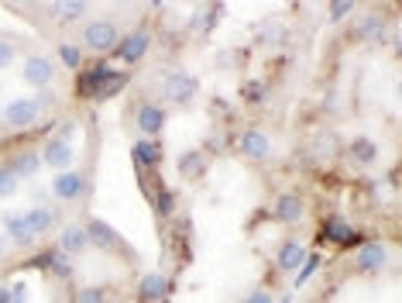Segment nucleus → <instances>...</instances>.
I'll return each mask as SVG.
<instances>
[{"label": "nucleus", "mask_w": 402, "mask_h": 303, "mask_svg": "<svg viewBox=\"0 0 402 303\" xmlns=\"http://www.w3.org/2000/svg\"><path fill=\"white\" fill-rule=\"evenodd\" d=\"M317 265H320V259H317V255H310V259H306L303 265H299V279H296V283L303 286V283H306V279H310V276L317 272Z\"/></svg>", "instance_id": "cd10ccee"}, {"label": "nucleus", "mask_w": 402, "mask_h": 303, "mask_svg": "<svg viewBox=\"0 0 402 303\" xmlns=\"http://www.w3.org/2000/svg\"><path fill=\"white\" fill-rule=\"evenodd\" d=\"M38 166H41V159L35 152H21L17 162H14V176H17V179H31V176L38 173Z\"/></svg>", "instance_id": "412c9836"}, {"label": "nucleus", "mask_w": 402, "mask_h": 303, "mask_svg": "<svg viewBox=\"0 0 402 303\" xmlns=\"http://www.w3.org/2000/svg\"><path fill=\"white\" fill-rule=\"evenodd\" d=\"M21 186V179L14 176V169H0V197H14Z\"/></svg>", "instance_id": "b1692460"}, {"label": "nucleus", "mask_w": 402, "mask_h": 303, "mask_svg": "<svg viewBox=\"0 0 402 303\" xmlns=\"http://www.w3.org/2000/svg\"><path fill=\"white\" fill-rule=\"evenodd\" d=\"M41 162H45L48 169H66V166L73 162V145H69V141H62V138L48 141V145H45V152H41Z\"/></svg>", "instance_id": "423d86ee"}, {"label": "nucleus", "mask_w": 402, "mask_h": 303, "mask_svg": "<svg viewBox=\"0 0 402 303\" xmlns=\"http://www.w3.org/2000/svg\"><path fill=\"white\" fill-rule=\"evenodd\" d=\"M38 114H41V104L31 100V97H17V100L7 104V111H3V118H7L10 128H28V125L38 121Z\"/></svg>", "instance_id": "f257e3e1"}, {"label": "nucleus", "mask_w": 402, "mask_h": 303, "mask_svg": "<svg viewBox=\"0 0 402 303\" xmlns=\"http://www.w3.org/2000/svg\"><path fill=\"white\" fill-rule=\"evenodd\" d=\"M247 303H275V300H272V293H268V290H254V293L247 297Z\"/></svg>", "instance_id": "7c9ffc66"}, {"label": "nucleus", "mask_w": 402, "mask_h": 303, "mask_svg": "<svg viewBox=\"0 0 402 303\" xmlns=\"http://www.w3.org/2000/svg\"><path fill=\"white\" fill-rule=\"evenodd\" d=\"M21 76H24V83H31V87H48L52 76H55V69H52V62H48L45 55H28L24 66H21Z\"/></svg>", "instance_id": "7ed1b4c3"}, {"label": "nucleus", "mask_w": 402, "mask_h": 303, "mask_svg": "<svg viewBox=\"0 0 402 303\" xmlns=\"http://www.w3.org/2000/svg\"><path fill=\"white\" fill-rule=\"evenodd\" d=\"M247 100H251V104L261 100V83H251V87H247Z\"/></svg>", "instance_id": "473e14b6"}, {"label": "nucleus", "mask_w": 402, "mask_h": 303, "mask_svg": "<svg viewBox=\"0 0 402 303\" xmlns=\"http://www.w3.org/2000/svg\"><path fill=\"white\" fill-rule=\"evenodd\" d=\"M86 234H89L93 245H100V248H107V252H121L124 248L117 231H114L110 224H103V220H89V224H86Z\"/></svg>", "instance_id": "20e7f679"}, {"label": "nucleus", "mask_w": 402, "mask_h": 303, "mask_svg": "<svg viewBox=\"0 0 402 303\" xmlns=\"http://www.w3.org/2000/svg\"><path fill=\"white\" fill-rule=\"evenodd\" d=\"M303 262H306L303 245H296V241H285V245H282V252H279V269L282 272H296Z\"/></svg>", "instance_id": "f3484780"}, {"label": "nucleus", "mask_w": 402, "mask_h": 303, "mask_svg": "<svg viewBox=\"0 0 402 303\" xmlns=\"http://www.w3.org/2000/svg\"><path fill=\"white\" fill-rule=\"evenodd\" d=\"M10 62H14V45L0 42V69H7Z\"/></svg>", "instance_id": "c85d7f7f"}, {"label": "nucleus", "mask_w": 402, "mask_h": 303, "mask_svg": "<svg viewBox=\"0 0 402 303\" xmlns=\"http://www.w3.org/2000/svg\"><path fill=\"white\" fill-rule=\"evenodd\" d=\"M165 290H168V279L165 276H159V272H152V276H145L141 279V290H138V297L145 303H155L165 297Z\"/></svg>", "instance_id": "ddd939ff"}, {"label": "nucleus", "mask_w": 402, "mask_h": 303, "mask_svg": "<svg viewBox=\"0 0 402 303\" xmlns=\"http://www.w3.org/2000/svg\"><path fill=\"white\" fill-rule=\"evenodd\" d=\"M45 265H48L52 272H59V276H69V272H73V265L66 262V252H62V248L48 252V255H45Z\"/></svg>", "instance_id": "4be33fe9"}, {"label": "nucleus", "mask_w": 402, "mask_h": 303, "mask_svg": "<svg viewBox=\"0 0 402 303\" xmlns=\"http://www.w3.org/2000/svg\"><path fill=\"white\" fill-rule=\"evenodd\" d=\"M82 10H86V3H62V17H66V21H73V17H80Z\"/></svg>", "instance_id": "c756f323"}, {"label": "nucleus", "mask_w": 402, "mask_h": 303, "mask_svg": "<svg viewBox=\"0 0 402 303\" xmlns=\"http://www.w3.org/2000/svg\"><path fill=\"white\" fill-rule=\"evenodd\" d=\"M351 152H354V159H358V162H371V159L378 155L375 141H368V138H358V141L351 145Z\"/></svg>", "instance_id": "5701e85b"}, {"label": "nucleus", "mask_w": 402, "mask_h": 303, "mask_svg": "<svg viewBox=\"0 0 402 303\" xmlns=\"http://www.w3.org/2000/svg\"><path fill=\"white\" fill-rule=\"evenodd\" d=\"M179 169H182L186 176H200V173H203L200 152H189V155H182V159H179Z\"/></svg>", "instance_id": "393cba45"}, {"label": "nucleus", "mask_w": 402, "mask_h": 303, "mask_svg": "<svg viewBox=\"0 0 402 303\" xmlns=\"http://www.w3.org/2000/svg\"><path fill=\"white\" fill-rule=\"evenodd\" d=\"M358 269L361 272H375V269H382L385 265V248L378 245V241H371V245H364L361 252H358Z\"/></svg>", "instance_id": "4468645a"}, {"label": "nucleus", "mask_w": 402, "mask_h": 303, "mask_svg": "<svg viewBox=\"0 0 402 303\" xmlns=\"http://www.w3.org/2000/svg\"><path fill=\"white\" fill-rule=\"evenodd\" d=\"M103 300H107V297H103L100 286H86V290L76 293V303H103Z\"/></svg>", "instance_id": "a878e982"}, {"label": "nucleus", "mask_w": 402, "mask_h": 303, "mask_svg": "<svg viewBox=\"0 0 402 303\" xmlns=\"http://www.w3.org/2000/svg\"><path fill=\"white\" fill-rule=\"evenodd\" d=\"M275 217L285 220V224H292V220H299V217H303V204H299L296 197H279V204H275Z\"/></svg>", "instance_id": "aec40b11"}, {"label": "nucleus", "mask_w": 402, "mask_h": 303, "mask_svg": "<svg viewBox=\"0 0 402 303\" xmlns=\"http://www.w3.org/2000/svg\"><path fill=\"white\" fill-rule=\"evenodd\" d=\"M145 52H148V31H134L124 42H117V55H121L124 62H138Z\"/></svg>", "instance_id": "1a4fd4ad"}, {"label": "nucleus", "mask_w": 402, "mask_h": 303, "mask_svg": "<svg viewBox=\"0 0 402 303\" xmlns=\"http://www.w3.org/2000/svg\"><path fill=\"white\" fill-rule=\"evenodd\" d=\"M323 234H326L330 241H337V245H344V241H351V238H354L351 224H344V220H337V217L323 220Z\"/></svg>", "instance_id": "6ab92c4d"}, {"label": "nucleus", "mask_w": 402, "mask_h": 303, "mask_svg": "<svg viewBox=\"0 0 402 303\" xmlns=\"http://www.w3.org/2000/svg\"><path fill=\"white\" fill-rule=\"evenodd\" d=\"M89 245V234H86V227H76V224H69L66 231H62V241H59V248L66 252V255H76Z\"/></svg>", "instance_id": "f8f14e48"}, {"label": "nucleus", "mask_w": 402, "mask_h": 303, "mask_svg": "<svg viewBox=\"0 0 402 303\" xmlns=\"http://www.w3.org/2000/svg\"><path fill=\"white\" fill-rule=\"evenodd\" d=\"M347 10H351V3H333V7H330V17H333V21H340Z\"/></svg>", "instance_id": "2f4dec72"}, {"label": "nucleus", "mask_w": 402, "mask_h": 303, "mask_svg": "<svg viewBox=\"0 0 402 303\" xmlns=\"http://www.w3.org/2000/svg\"><path fill=\"white\" fill-rule=\"evenodd\" d=\"M82 38H86L89 48H96V52L117 48V42H121V38H117V28H114L110 21H93V24L86 28V35H82Z\"/></svg>", "instance_id": "f03ea898"}, {"label": "nucleus", "mask_w": 402, "mask_h": 303, "mask_svg": "<svg viewBox=\"0 0 402 303\" xmlns=\"http://www.w3.org/2000/svg\"><path fill=\"white\" fill-rule=\"evenodd\" d=\"M52 220H55V214H52L48 207H31V211L24 214V224H28L31 238H38V234H45V231L52 227Z\"/></svg>", "instance_id": "dca6fc26"}, {"label": "nucleus", "mask_w": 402, "mask_h": 303, "mask_svg": "<svg viewBox=\"0 0 402 303\" xmlns=\"http://www.w3.org/2000/svg\"><path fill=\"white\" fill-rule=\"evenodd\" d=\"M0 303H10V297H7V290H0Z\"/></svg>", "instance_id": "72a5a7b5"}, {"label": "nucleus", "mask_w": 402, "mask_h": 303, "mask_svg": "<svg viewBox=\"0 0 402 303\" xmlns=\"http://www.w3.org/2000/svg\"><path fill=\"white\" fill-rule=\"evenodd\" d=\"M161 125H165V111H161V107H155V104H145V107L138 111V128L145 131L148 138H152V134H159Z\"/></svg>", "instance_id": "9d476101"}, {"label": "nucleus", "mask_w": 402, "mask_h": 303, "mask_svg": "<svg viewBox=\"0 0 402 303\" xmlns=\"http://www.w3.org/2000/svg\"><path fill=\"white\" fill-rule=\"evenodd\" d=\"M110 76H114L110 66H93V73H86L80 80V93L82 97H100V90L110 83Z\"/></svg>", "instance_id": "6e6552de"}, {"label": "nucleus", "mask_w": 402, "mask_h": 303, "mask_svg": "<svg viewBox=\"0 0 402 303\" xmlns=\"http://www.w3.org/2000/svg\"><path fill=\"white\" fill-rule=\"evenodd\" d=\"M59 55H62V62H66L69 69H76V66H80V62H82L80 48H73V45H62V48H59Z\"/></svg>", "instance_id": "bb28decb"}, {"label": "nucleus", "mask_w": 402, "mask_h": 303, "mask_svg": "<svg viewBox=\"0 0 402 303\" xmlns=\"http://www.w3.org/2000/svg\"><path fill=\"white\" fill-rule=\"evenodd\" d=\"M82 190H86V179L80 173H59L52 179V193L59 200H76V197H82Z\"/></svg>", "instance_id": "39448f33"}, {"label": "nucleus", "mask_w": 402, "mask_h": 303, "mask_svg": "<svg viewBox=\"0 0 402 303\" xmlns=\"http://www.w3.org/2000/svg\"><path fill=\"white\" fill-rule=\"evenodd\" d=\"M3 227H7L10 241H17V245H31L35 241L31 231H28V224H24V214H7L3 217Z\"/></svg>", "instance_id": "a211bd4d"}, {"label": "nucleus", "mask_w": 402, "mask_h": 303, "mask_svg": "<svg viewBox=\"0 0 402 303\" xmlns=\"http://www.w3.org/2000/svg\"><path fill=\"white\" fill-rule=\"evenodd\" d=\"M165 93H168L172 100H179V104H182V100H189V97L196 93V80H189L186 73H172V76H168V83H165Z\"/></svg>", "instance_id": "9b49d317"}, {"label": "nucleus", "mask_w": 402, "mask_h": 303, "mask_svg": "<svg viewBox=\"0 0 402 303\" xmlns=\"http://www.w3.org/2000/svg\"><path fill=\"white\" fill-rule=\"evenodd\" d=\"M134 162H138L141 169H155V166L161 162L159 141H148V138H145V141H138V145H134Z\"/></svg>", "instance_id": "2eb2a0df"}, {"label": "nucleus", "mask_w": 402, "mask_h": 303, "mask_svg": "<svg viewBox=\"0 0 402 303\" xmlns=\"http://www.w3.org/2000/svg\"><path fill=\"white\" fill-rule=\"evenodd\" d=\"M241 152L247 159H268L272 155V138L268 134H261V131H244L241 134Z\"/></svg>", "instance_id": "0eeeda50"}]
</instances>
